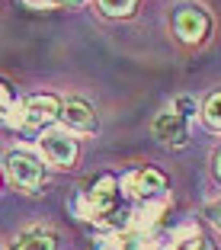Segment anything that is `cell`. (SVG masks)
Instances as JSON below:
<instances>
[{"label":"cell","instance_id":"cell-2","mask_svg":"<svg viewBox=\"0 0 221 250\" xmlns=\"http://www.w3.org/2000/svg\"><path fill=\"white\" fill-rule=\"evenodd\" d=\"M58 112H61V103L55 100V96H29V100H26L10 119H3V122L16 125V128H22V132H39L42 125L55 122Z\"/></svg>","mask_w":221,"mask_h":250},{"label":"cell","instance_id":"cell-6","mask_svg":"<svg viewBox=\"0 0 221 250\" xmlns=\"http://www.w3.org/2000/svg\"><path fill=\"white\" fill-rule=\"evenodd\" d=\"M39 145H42V154L55 167H74L77 164V141L67 132H45Z\"/></svg>","mask_w":221,"mask_h":250},{"label":"cell","instance_id":"cell-4","mask_svg":"<svg viewBox=\"0 0 221 250\" xmlns=\"http://www.w3.org/2000/svg\"><path fill=\"white\" fill-rule=\"evenodd\" d=\"M122 192L138 202H147V199H161L167 192V180H163L161 170L144 167V170H132L122 177Z\"/></svg>","mask_w":221,"mask_h":250},{"label":"cell","instance_id":"cell-1","mask_svg":"<svg viewBox=\"0 0 221 250\" xmlns=\"http://www.w3.org/2000/svg\"><path fill=\"white\" fill-rule=\"evenodd\" d=\"M116 206H119V180H112V177L93 180V183L77 196V215H80V218L103 221Z\"/></svg>","mask_w":221,"mask_h":250},{"label":"cell","instance_id":"cell-15","mask_svg":"<svg viewBox=\"0 0 221 250\" xmlns=\"http://www.w3.org/2000/svg\"><path fill=\"white\" fill-rule=\"evenodd\" d=\"M22 3H29V7H52V0H22Z\"/></svg>","mask_w":221,"mask_h":250},{"label":"cell","instance_id":"cell-8","mask_svg":"<svg viewBox=\"0 0 221 250\" xmlns=\"http://www.w3.org/2000/svg\"><path fill=\"white\" fill-rule=\"evenodd\" d=\"M154 135L157 141H163V145L170 147H180L189 141V132H186V116L183 112H163V116L154 119Z\"/></svg>","mask_w":221,"mask_h":250},{"label":"cell","instance_id":"cell-16","mask_svg":"<svg viewBox=\"0 0 221 250\" xmlns=\"http://www.w3.org/2000/svg\"><path fill=\"white\" fill-rule=\"evenodd\" d=\"M64 3H80V0H52V7H64Z\"/></svg>","mask_w":221,"mask_h":250},{"label":"cell","instance_id":"cell-9","mask_svg":"<svg viewBox=\"0 0 221 250\" xmlns=\"http://www.w3.org/2000/svg\"><path fill=\"white\" fill-rule=\"evenodd\" d=\"M13 247H20V250H39V247L52 250V247H58V237H55L52 228H29L13 241Z\"/></svg>","mask_w":221,"mask_h":250},{"label":"cell","instance_id":"cell-3","mask_svg":"<svg viewBox=\"0 0 221 250\" xmlns=\"http://www.w3.org/2000/svg\"><path fill=\"white\" fill-rule=\"evenodd\" d=\"M7 180L16 189H39L45 183V170L39 164V157H32L29 151H10L7 154Z\"/></svg>","mask_w":221,"mask_h":250},{"label":"cell","instance_id":"cell-17","mask_svg":"<svg viewBox=\"0 0 221 250\" xmlns=\"http://www.w3.org/2000/svg\"><path fill=\"white\" fill-rule=\"evenodd\" d=\"M215 170H218V177H221V151H218V157H215Z\"/></svg>","mask_w":221,"mask_h":250},{"label":"cell","instance_id":"cell-11","mask_svg":"<svg viewBox=\"0 0 221 250\" xmlns=\"http://www.w3.org/2000/svg\"><path fill=\"white\" fill-rule=\"evenodd\" d=\"M202 116L212 128H221V93H212L208 96V103L202 106Z\"/></svg>","mask_w":221,"mask_h":250},{"label":"cell","instance_id":"cell-13","mask_svg":"<svg viewBox=\"0 0 221 250\" xmlns=\"http://www.w3.org/2000/svg\"><path fill=\"white\" fill-rule=\"evenodd\" d=\"M177 106H180L177 112H183V116H192V112H196V103H192L189 96H180V100H177Z\"/></svg>","mask_w":221,"mask_h":250},{"label":"cell","instance_id":"cell-5","mask_svg":"<svg viewBox=\"0 0 221 250\" xmlns=\"http://www.w3.org/2000/svg\"><path fill=\"white\" fill-rule=\"evenodd\" d=\"M173 29H177V36L183 39V42L199 45L202 39L208 36V29H212V20H208V13L202 7L186 3V7H180L177 16H173Z\"/></svg>","mask_w":221,"mask_h":250},{"label":"cell","instance_id":"cell-10","mask_svg":"<svg viewBox=\"0 0 221 250\" xmlns=\"http://www.w3.org/2000/svg\"><path fill=\"white\" fill-rule=\"evenodd\" d=\"M96 3H100V10L106 16H128L138 0H96Z\"/></svg>","mask_w":221,"mask_h":250},{"label":"cell","instance_id":"cell-7","mask_svg":"<svg viewBox=\"0 0 221 250\" xmlns=\"http://www.w3.org/2000/svg\"><path fill=\"white\" fill-rule=\"evenodd\" d=\"M58 119L64 122L67 132H80V135H93V132H96L93 106L83 103V100H64V103H61Z\"/></svg>","mask_w":221,"mask_h":250},{"label":"cell","instance_id":"cell-12","mask_svg":"<svg viewBox=\"0 0 221 250\" xmlns=\"http://www.w3.org/2000/svg\"><path fill=\"white\" fill-rule=\"evenodd\" d=\"M13 116V93H10V87L3 83V119Z\"/></svg>","mask_w":221,"mask_h":250},{"label":"cell","instance_id":"cell-14","mask_svg":"<svg viewBox=\"0 0 221 250\" xmlns=\"http://www.w3.org/2000/svg\"><path fill=\"white\" fill-rule=\"evenodd\" d=\"M208 221H212L215 228L221 231V202H218V206H212V208H208Z\"/></svg>","mask_w":221,"mask_h":250}]
</instances>
